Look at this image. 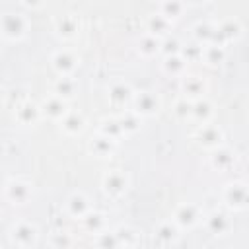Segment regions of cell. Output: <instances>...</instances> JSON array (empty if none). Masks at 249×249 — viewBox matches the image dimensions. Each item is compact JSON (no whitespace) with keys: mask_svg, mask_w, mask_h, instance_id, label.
Instances as JSON below:
<instances>
[{"mask_svg":"<svg viewBox=\"0 0 249 249\" xmlns=\"http://www.w3.org/2000/svg\"><path fill=\"white\" fill-rule=\"evenodd\" d=\"M29 33V18L19 12H6L0 16V37L18 43L23 41Z\"/></svg>","mask_w":249,"mask_h":249,"instance_id":"obj_1","label":"cell"},{"mask_svg":"<svg viewBox=\"0 0 249 249\" xmlns=\"http://www.w3.org/2000/svg\"><path fill=\"white\" fill-rule=\"evenodd\" d=\"M220 200L224 204L226 210L230 212H241L247 208L249 204V189L245 181H230L228 185H224L222 193H220Z\"/></svg>","mask_w":249,"mask_h":249,"instance_id":"obj_2","label":"cell"},{"mask_svg":"<svg viewBox=\"0 0 249 249\" xmlns=\"http://www.w3.org/2000/svg\"><path fill=\"white\" fill-rule=\"evenodd\" d=\"M41 231L31 220H18L8 230V239L16 247H35L39 243Z\"/></svg>","mask_w":249,"mask_h":249,"instance_id":"obj_3","label":"cell"},{"mask_svg":"<svg viewBox=\"0 0 249 249\" xmlns=\"http://www.w3.org/2000/svg\"><path fill=\"white\" fill-rule=\"evenodd\" d=\"M99 185H101V191H103V195L107 198L117 200V198L124 196V193L128 191L130 177H128V173L124 169H109V171H105L101 175V183Z\"/></svg>","mask_w":249,"mask_h":249,"instance_id":"obj_4","label":"cell"},{"mask_svg":"<svg viewBox=\"0 0 249 249\" xmlns=\"http://www.w3.org/2000/svg\"><path fill=\"white\" fill-rule=\"evenodd\" d=\"M4 196L14 206H25L33 198V183L23 177H12L4 185Z\"/></svg>","mask_w":249,"mask_h":249,"instance_id":"obj_5","label":"cell"},{"mask_svg":"<svg viewBox=\"0 0 249 249\" xmlns=\"http://www.w3.org/2000/svg\"><path fill=\"white\" fill-rule=\"evenodd\" d=\"M128 109H132L136 115H140L142 119L156 115L161 109V99L156 91L152 89H142V91H134Z\"/></svg>","mask_w":249,"mask_h":249,"instance_id":"obj_6","label":"cell"},{"mask_svg":"<svg viewBox=\"0 0 249 249\" xmlns=\"http://www.w3.org/2000/svg\"><path fill=\"white\" fill-rule=\"evenodd\" d=\"M193 140H195V144L198 148L208 152V150L224 144V130H222V126L214 124L212 121H208V123L196 124V128L193 132Z\"/></svg>","mask_w":249,"mask_h":249,"instance_id":"obj_7","label":"cell"},{"mask_svg":"<svg viewBox=\"0 0 249 249\" xmlns=\"http://www.w3.org/2000/svg\"><path fill=\"white\" fill-rule=\"evenodd\" d=\"M202 216H204V210L202 206H198L196 202H181L173 214H171V220L183 230H193L196 228L200 222H202Z\"/></svg>","mask_w":249,"mask_h":249,"instance_id":"obj_8","label":"cell"},{"mask_svg":"<svg viewBox=\"0 0 249 249\" xmlns=\"http://www.w3.org/2000/svg\"><path fill=\"white\" fill-rule=\"evenodd\" d=\"M202 222H204L206 231L210 235H214V237H224L233 228V222L230 218V210H226V208H214V210H210L208 214L202 216Z\"/></svg>","mask_w":249,"mask_h":249,"instance_id":"obj_9","label":"cell"},{"mask_svg":"<svg viewBox=\"0 0 249 249\" xmlns=\"http://www.w3.org/2000/svg\"><path fill=\"white\" fill-rule=\"evenodd\" d=\"M243 31H245V27H243V23L237 18H226L222 21H216L214 43L222 45V47H228L231 43H237L243 37Z\"/></svg>","mask_w":249,"mask_h":249,"instance_id":"obj_10","label":"cell"},{"mask_svg":"<svg viewBox=\"0 0 249 249\" xmlns=\"http://www.w3.org/2000/svg\"><path fill=\"white\" fill-rule=\"evenodd\" d=\"M51 66L56 72V76H74V72L80 66V56L72 49H56L51 54Z\"/></svg>","mask_w":249,"mask_h":249,"instance_id":"obj_11","label":"cell"},{"mask_svg":"<svg viewBox=\"0 0 249 249\" xmlns=\"http://www.w3.org/2000/svg\"><path fill=\"white\" fill-rule=\"evenodd\" d=\"M41 119H43V115H41L39 103H35L31 99H23V101L16 103V107H14V121L19 126H23V128L35 126Z\"/></svg>","mask_w":249,"mask_h":249,"instance_id":"obj_12","label":"cell"},{"mask_svg":"<svg viewBox=\"0 0 249 249\" xmlns=\"http://www.w3.org/2000/svg\"><path fill=\"white\" fill-rule=\"evenodd\" d=\"M80 18L76 14H60L53 21V31L60 41H72L80 33Z\"/></svg>","mask_w":249,"mask_h":249,"instance_id":"obj_13","label":"cell"},{"mask_svg":"<svg viewBox=\"0 0 249 249\" xmlns=\"http://www.w3.org/2000/svg\"><path fill=\"white\" fill-rule=\"evenodd\" d=\"M179 88H181V93L183 97L187 99H198V97H204L206 91H208V82L200 76V74H193V72H185L181 78H179Z\"/></svg>","mask_w":249,"mask_h":249,"instance_id":"obj_14","label":"cell"},{"mask_svg":"<svg viewBox=\"0 0 249 249\" xmlns=\"http://www.w3.org/2000/svg\"><path fill=\"white\" fill-rule=\"evenodd\" d=\"M235 160H237L235 152L226 144H220V146L208 150V165L214 171H220V173L230 171L235 165Z\"/></svg>","mask_w":249,"mask_h":249,"instance_id":"obj_15","label":"cell"},{"mask_svg":"<svg viewBox=\"0 0 249 249\" xmlns=\"http://www.w3.org/2000/svg\"><path fill=\"white\" fill-rule=\"evenodd\" d=\"M134 95L132 86L126 80H115L107 88V101L117 109H126Z\"/></svg>","mask_w":249,"mask_h":249,"instance_id":"obj_16","label":"cell"},{"mask_svg":"<svg viewBox=\"0 0 249 249\" xmlns=\"http://www.w3.org/2000/svg\"><path fill=\"white\" fill-rule=\"evenodd\" d=\"M39 107H41L43 119H49V121H54V123H58L66 115V111L70 109L68 107V101L62 99V97H58V95H54V93H49L47 97H43L41 103H39Z\"/></svg>","mask_w":249,"mask_h":249,"instance_id":"obj_17","label":"cell"},{"mask_svg":"<svg viewBox=\"0 0 249 249\" xmlns=\"http://www.w3.org/2000/svg\"><path fill=\"white\" fill-rule=\"evenodd\" d=\"M117 140L101 134V132H95L89 140H88V152L93 156V158H99V160H107L113 156V152L117 150Z\"/></svg>","mask_w":249,"mask_h":249,"instance_id":"obj_18","label":"cell"},{"mask_svg":"<svg viewBox=\"0 0 249 249\" xmlns=\"http://www.w3.org/2000/svg\"><path fill=\"white\" fill-rule=\"evenodd\" d=\"M58 126L60 130L66 134V136H80L86 126H88V119L84 117L82 111H74V109H68L66 115L58 121Z\"/></svg>","mask_w":249,"mask_h":249,"instance_id":"obj_19","label":"cell"},{"mask_svg":"<svg viewBox=\"0 0 249 249\" xmlns=\"http://www.w3.org/2000/svg\"><path fill=\"white\" fill-rule=\"evenodd\" d=\"M91 208V200L86 193L82 191H74L72 195H68V198L64 200V212L72 218V220H80L88 210Z\"/></svg>","mask_w":249,"mask_h":249,"instance_id":"obj_20","label":"cell"},{"mask_svg":"<svg viewBox=\"0 0 249 249\" xmlns=\"http://www.w3.org/2000/svg\"><path fill=\"white\" fill-rule=\"evenodd\" d=\"M154 239L158 241V245H163V247H169V245H175L179 239H181V228L169 218V220H163L156 226L154 230Z\"/></svg>","mask_w":249,"mask_h":249,"instance_id":"obj_21","label":"cell"},{"mask_svg":"<svg viewBox=\"0 0 249 249\" xmlns=\"http://www.w3.org/2000/svg\"><path fill=\"white\" fill-rule=\"evenodd\" d=\"M214 113H216V107H214V103H212L206 95H204V97H198V99H193L189 123H195V124L208 123V121H212Z\"/></svg>","mask_w":249,"mask_h":249,"instance_id":"obj_22","label":"cell"},{"mask_svg":"<svg viewBox=\"0 0 249 249\" xmlns=\"http://www.w3.org/2000/svg\"><path fill=\"white\" fill-rule=\"evenodd\" d=\"M51 93L70 101L78 93V82L74 80V76H56L51 84Z\"/></svg>","mask_w":249,"mask_h":249,"instance_id":"obj_23","label":"cell"},{"mask_svg":"<svg viewBox=\"0 0 249 249\" xmlns=\"http://www.w3.org/2000/svg\"><path fill=\"white\" fill-rule=\"evenodd\" d=\"M144 25H146V33H150V35H154L158 39L167 37L171 33V27H173V23L169 19H165L160 12L158 14H150L146 18V23Z\"/></svg>","mask_w":249,"mask_h":249,"instance_id":"obj_24","label":"cell"},{"mask_svg":"<svg viewBox=\"0 0 249 249\" xmlns=\"http://www.w3.org/2000/svg\"><path fill=\"white\" fill-rule=\"evenodd\" d=\"M193 39L200 45H208V43H214V37H216V21L212 19H200L193 25Z\"/></svg>","mask_w":249,"mask_h":249,"instance_id":"obj_25","label":"cell"},{"mask_svg":"<svg viewBox=\"0 0 249 249\" xmlns=\"http://www.w3.org/2000/svg\"><path fill=\"white\" fill-rule=\"evenodd\" d=\"M136 53L150 60V58H156L160 54V39L150 35V33H142L138 39H136Z\"/></svg>","mask_w":249,"mask_h":249,"instance_id":"obj_26","label":"cell"},{"mask_svg":"<svg viewBox=\"0 0 249 249\" xmlns=\"http://www.w3.org/2000/svg\"><path fill=\"white\" fill-rule=\"evenodd\" d=\"M187 62L183 60V56L179 53L175 54H165L163 56V62H161V72L169 78H181L185 72H187Z\"/></svg>","mask_w":249,"mask_h":249,"instance_id":"obj_27","label":"cell"},{"mask_svg":"<svg viewBox=\"0 0 249 249\" xmlns=\"http://www.w3.org/2000/svg\"><path fill=\"white\" fill-rule=\"evenodd\" d=\"M115 117H117V121H119V124H121L124 136L138 132L140 126H142V117L136 115L132 109H121V113H117Z\"/></svg>","mask_w":249,"mask_h":249,"instance_id":"obj_28","label":"cell"},{"mask_svg":"<svg viewBox=\"0 0 249 249\" xmlns=\"http://www.w3.org/2000/svg\"><path fill=\"white\" fill-rule=\"evenodd\" d=\"M80 222H82V226H84V230H88L89 233H99V231H103L105 228H107V218H105V214L103 212H99V210H93V208H89L82 218H80Z\"/></svg>","mask_w":249,"mask_h":249,"instance_id":"obj_29","label":"cell"},{"mask_svg":"<svg viewBox=\"0 0 249 249\" xmlns=\"http://www.w3.org/2000/svg\"><path fill=\"white\" fill-rule=\"evenodd\" d=\"M113 233L117 237L119 247H136V245H140V231L132 226H126V224L117 226L113 230Z\"/></svg>","mask_w":249,"mask_h":249,"instance_id":"obj_30","label":"cell"},{"mask_svg":"<svg viewBox=\"0 0 249 249\" xmlns=\"http://www.w3.org/2000/svg\"><path fill=\"white\" fill-rule=\"evenodd\" d=\"M185 10H187L185 0H161V2H160V10H158V12H160L165 19H169L171 23H175L177 19H181V18H183Z\"/></svg>","mask_w":249,"mask_h":249,"instance_id":"obj_31","label":"cell"},{"mask_svg":"<svg viewBox=\"0 0 249 249\" xmlns=\"http://www.w3.org/2000/svg\"><path fill=\"white\" fill-rule=\"evenodd\" d=\"M226 60V47L216 45V43H208L202 47V62L208 66H218Z\"/></svg>","mask_w":249,"mask_h":249,"instance_id":"obj_32","label":"cell"},{"mask_svg":"<svg viewBox=\"0 0 249 249\" xmlns=\"http://www.w3.org/2000/svg\"><path fill=\"white\" fill-rule=\"evenodd\" d=\"M97 132H101V134H105V136H109V138H113L117 142L124 136V132H123V128H121V124H119L115 115L113 117H103L99 121V124H97Z\"/></svg>","mask_w":249,"mask_h":249,"instance_id":"obj_33","label":"cell"},{"mask_svg":"<svg viewBox=\"0 0 249 249\" xmlns=\"http://www.w3.org/2000/svg\"><path fill=\"white\" fill-rule=\"evenodd\" d=\"M202 47L200 43H196L195 39L189 41V43H181V49H179V54L183 56V60L187 64H195V62H200L202 60Z\"/></svg>","mask_w":249,"mask_h":249,"instance_id":"obj_34","label":"cell"},{"mask_svg":"<svg viewBox=\"0 0 249 249\" xmlns=\"http://www.w3.org/2000/svg\"><path fill=\"white\" fill-rule=\"evenodd\" d=\"M191 99H187V97H177L175 101H173V105H171V113H173V117L179 121V123H189V119H191Z\"/></svg>","mask_w":249,"mask_h":249,"instance_id":"obj_35","label":"cell"},{"mask_svg":"<svg viewBox=\"0 0 249 249\" xmlns=\"http://www.w3.org/2000/svg\"><path fill=\"white\" fill-rule=\"evenodd\" d=\"M179 49H181V41L177 39V37H173V35H167V37H163V39H160V54H175V53H179Z\"/></svg>","mask_w":249,"mask_h":249,"instance_id":"obj_36","label":"cell"},{"mask_svg":"<svg viewBox=\"0 0 249 249\" xmlns=\"http://www.w3.org/2000/svg\"><path fill=\"white\" fill-rule=\"evenodd\" d=\"M74 243H76V239L72 237V233H66V231L53 233V235H51V239H49V245H51V247H56V249L72 247Z\"/></svg>","mask_w":249,"mask_h":249,"instance_id":"obj_37","label":"cell"},{"mask_svg":"<svg viewBox=\"0 0 249 249\" xmlns=\"http://www.w3.org/2000/svg\"><path fill=\"white\" fill-rule=\"evenodd\" d=\"M95 245H97V247H103V249H111V247H119V245H117V237H115V233H113V230H111V231H107V230H103V231H99V233H95Z\"/></svg>","mask_w":249,"mask_h":249,"instance_id":"obj_38","label":"cell"},{"mask_svg":"<svg viewBox=\"0 0 249 249\" xmlns=\"http://www.w3.org/2000/svg\"><path fill=\"white\" fill-rule=\"evenodd\" d=\"M19 2H21V6H25L29 10H39L47 4V0H19Z\"/></svg>","mask_w":249,"mask_h":249,"instance_id":"obj_39","label":"cell"},{"mask_svg":"<svg viewBox=\"0 0 249 249\" xmlns=\"http://www.w3.org/2000/svg\"><path fill=\"white\" fill-rule=\"evenodd\" d=\"M210 0H185L187 6H202V4H208Z\"/></svg>","mask_w":249,"mask_h":249,"instance_id":"obj_40","label":"cell"}]
</instances>
